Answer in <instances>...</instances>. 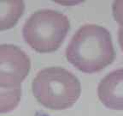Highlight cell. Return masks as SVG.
<instances>
[{
	"label": "cell",
	"instance_id": "9",
	"mask_svg": "<svg viewBox=\"0 0 123 116\" xmlns=\"http://www.w3.org/2000/svg\"><path fill=\"white\" fill-rule=\"evenodd\" d=\"M118 38H119V43H120V46H121V48L123 51V28L121 27H120L119 29Z\"/></svg>",
	"mask_w": 123,
	"mask_h": 116
},
{
	"label": "cell",
	"instance_id": "8",
	"mask_svg": "<svg viewBox=\"0 0 123 116\" xmlns=\"http://www.w3.org/2000/svg\"><path fill=\"white\" fill-rule=\"evenodd\" d=\"M113 15L115 20L123 28V0H117L113 4Z\"/></svg>",
	"mask_w": 123,
	"mask_h": 116
},
{
	"label": "cell",
	"instance_id": "3",
	"mask_svg": "<svg viewBox=\"0 0 123 116\" xmlns=\"http://www.w3.org/2000/svg\"><path fill=\"white\" fill-rule=\"evenodd\" d=\"M69 29L70 22L64 14L53 10H40L26 21L23 38L37 52H51L59 48Z\"/></svg>",
	"mask_w": 123,
	"mask_h": 116
},
{
	"label": "cell",
	"instance_id": "1",
	"mask_svg": "<svg viewBox=\"0 0 123 116\" xmlns=\"http://www.w3.org/2000/svg\"><path fill=\"white\" fill-rule=\"evenodd\" d=\"M115 55L110 33L95 24L80 28L66 48L67 59L86 73L103 70L114 61Z\"/></svg>",
	"mask_w": 123,
	"mask_h": 116
},
{
	"label": "cell",
	"instance_id": "5",
	"mask_svg": "<svg viewBox=\"0 0 123 116\" xmlns=\"http://www.w3.org/2000/svg\"><path fill=\"white\" fill-rule=\"evenodd\" d=\"M98 94L107 108L123 110V68L110 72L101 80Z\"/></svg>",
	"mask_w": 123,
	"mask_h": 116
},
{
	"label": "cell",
	"instance_id": "7",
	"mask_svg": "<svg viewBox=\"0 0 123 116\" xmlns=\"http://www.w3.org/2000/svg\"><path fill=\"white\" fill-rule=\"evenodd\" d=\"M21 97V87L15 89L0 87V114L14 110L19 104Z\"/></svg>",
	"mask_w": 123,
	"mask_h": 116
},
{
	"label": "cell",
	"instance_id": "2",
	"mask_svg": "<svg viewBox=\"0 0 123 116\" xmlns=\"http://www.w3.org/2000/svg\"><path fill=\"white\" fill-rule=\"evenodd\" d=\"M32 88L35 98L43 106L55 110L72 107L81 92L78 77L62 67L41 70L34 77Z\"/></svg>",
	"mask_w": 123,
	"mask_h": 116
},
{
	"label": "cell",
	"instance_id": "6",
	"mask_svg": "<svg viewBox=\"0 0 123 116\" xmlns=\"http://www.w3.org/2000/svg\"><path fill=\"white\" fill-rule=\"evenodd\" d=\"M24 10L23 1H0V31L13 28L23 15Z\"/></svg>",
	"mask_w": 123,
	"mask_h": 116
},
{
	"label": "cell",
	"instance_id": "4",
	"mask_svg": "<svg viewBox=\"0 0 123 116\" xmlns=\"http://www.w3.org/2000/svg\"><path fill=\"white\" fill-rule=\"evenodd\" d=\"M31 61L28 55L17 46L0 45V87H21L29 73Z\"/></svg>",
	"mask_w": 123,
	"mask_h": 116
}]
</instances>
